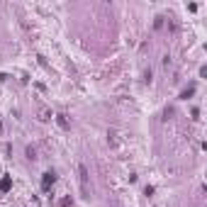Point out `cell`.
Returning <instances> with one entry per match:
<instances>
[{"label": "cell", "mask_w": 207, "mask_h": 207, "mask_svg": "<svg viewBox=\"0 0 207 207\" xmlns=\"http://www.w3.org/2000/svg\"><path fill=\"white\" fill-rule=\"evenodd\" d=\"M80 185H83V190L88 192V171H85V166H80Z\"/></svg>", "instance_id": "1"}, {"label": "cell", "mask_w": 207, "mask_h": 207, "mask_svg": "<svg viewBox=\"0 0 207 207\" xmlns=\"http://www.w3.org/2000/svg\"><path fill=\"white\" fill-rule=\"evenodd\" d=\"M39 115H41V120H49V117H51V112H49V110H41Z\"/></svg>", "instance_id": "4"}, {"label": "cell", "mask_w": 207, "mask_h": 207, "mask_svg": "<svg viewBox=\"0 0 207 207\" xmlns=\"http://www.w3.org/2000/svg\"><path fill=\"white\" fill-rule=\"evenodd\" d=\"M56 120H59V124H61V127H64V129H68V122H66V117H64V115H59Z\"/></svg>", "instance_id": "3"}, {"label": "cell", "mask_w": 207, "mask_h": 207, "mask_svg": "<svg viewBox=\"0 0 207 207\" xmlns=\"http://www.w3.org/2000/svg\"><path fill=\"white\" fill-rule=\"evenodd\" d=\"M51 183H54V173H46V176H44V188H49Z\"/></svg>", "instance_id": "2"}]
</instances>
